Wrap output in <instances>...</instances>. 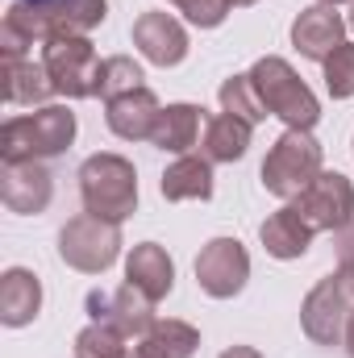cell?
I'll use <instances>...</instances> for the list:
<instances>
[{
  "instance_id": "4fadbf2b",
  "label": "cell",
  "mask_w": 354,
  "mask_h": 358,
  "mask_svg": "<svg viewBox=\"0 0 354 358\" xmlns=\"http://www.w3.org/2000/svg\"><path fill=\"white\" fill-rule=\"evenodd\" d=\"M134 46L155 67H179L187 59V50H192L187 29L179 25L171 13H142L134 21Z\"/></svg>"
},
{
  "instance_id": "3957f363",
  "label": "cell",
  "mask_w": 354,
  "mask_h": 358,
  "mask_svg": "<svg viewBox=\"0 0 354 358\" xmlns=\"http://www.w3.org/2000/svg\"><path fill=\"white\" fill-rule=\"evenodd\" d=\"M250 80H255V92L263 100V108L271 117H279L288 129H313L321 121V100L317 92L309 88L296 67L279 55H263L255 67H250Z\"/></svg>"
},
{
  "instance_id": "ffe728a7",
  "label": "cell",
  "mask_w": 354,
  "mask_h": 358,
  "mask_svg": "<svg viewBox=\"0 0 354 358\" xmlns=\"http://www.w3.org/2000/svg\"><path fill=\"white\" fill-rule=\"evenodd\" d=\"M163 200H208L213 196V163L204 155H176V163H167V171L159 179Z\"/></svg>"
},
{
  "instance_id": "52a82bcc",
  "label": "cell",
  "mask_w": 354,
  "mask_h": 358,
  "mask_svg": "<svg viewBox=\"0 0 354 358\" xmlns=\"http://www.w3.org/2000/svg\"><path fill=\"white\" fill-rule=\"evenodd\" d=\"M100 55L88 38H50L42 42V67L50 84L67 100H88L96 96V76H100Z\"/></svg>"
},
{
  "instance_id": "ac0fdd59",
  "label": "cell",
  "mask_w": 354,
  "mask_h": 358,
  "mask_svg": "<svg viewBox=\"0 0 354 358\" xmlns=\"http://www.w3.org/2000/svg\"><path fill=\"white\" fill-rule=\"evenodd\" d=\"M200 125H204V108L200 104H167L155 121V134H150V146L167 150V155H192V146L200 142Z\"/></svg>"
},
{
  "instance_id": "5b68a950",
  "label": "cell",
  "mask_w": 354,
  "mask_h": 358,
  "mask_svg": "<svg viewBox=\"0 0 354 358\" xmlns=\"http://www.w3.org/2000/svg\"><path fill=\"white\" fill-rule=\"evenodd\" d=\"M325 150L321 142L313 138V129H283L275 138V146L267 150L263 159V187L279 200H296L313 179L321 176L325 167Z\"/></svg>"
},
{
  "instance_id": "5bb4252c",
  "label": "cell",
  "mask_w": 354,
  "mask_h": 358,
  "mask_svg": "<svg viewBox=\"0 0 354 358\" xmlns=\"http://www.w3.org/2000/svg\"><path fill=\"white\" fill-rule=\"evenodd\" d=\"M159 113H163V104H159V96L150 88L125 92V96H117V100L104 104V121H108V129L121 142H150Z\"/></svg>"
},
{
  "instance_id": "4dcf8cb0",
  "label": "cell",
  "mask_w": 354,
  "mask_h": 358,
  "mask_svg": "<svg viewBox=\"0 0 354 358\" xmlns=\"http://www.w3.org/2000/svg\"><path fill=\"white\" fill-rule=\"evenodd\" d=\"M250 4H259V0H229V8H250Z\"/></svg>"
},
{
  "instance_id": "44dd1931",
  "label": "cell",
  "mask_w": 354,
  "mask_h": 358,
  "mask_svg": "<svg viewBox=\"0 0 354 358\" xmlns=\"http://www.w3.org/2000/svg\"><path fill=\"white\" fill-rule=\"evenodd\" d=\"M196 346H200V329L179 317H159L150 334L134 342V350L142 358H192Z\"/></svg>"
},
{
  "instance_id": "e0dca14e",
  "label": "cell",
  "mask_w": 354,
  "mask_h": 358,
  "mask_svg": "<svg viewBox=\"0 0 354 358\" xmlns=\"http://www.w3.org/2000/svg\"><path fill=\"white\" fill-rule=\"evenodd\" d=\"M42 313V279L29 267H8L0 275V325L25 329Z\"/></svg>"
},
{
  "instance_id": "9a60e30c",
  "label": "cell",
  "mask_w": 354,
  "mask_h": 358,
  "mask_svg": "<svg viewBox=\"0 0 354 358\" xmlns=\"http://www.w3.org/2000/svg\"><path fill=\"white\" fill-rule=\"evenodd\" d=\"M125 283H134L138 292H146L155 304L171 296L176 287V263L167 255V246L159 242H138L125 259Z\"/></svg>"
},
{
  "instance_id": "7a4b0ae2",
  "label": "cell",
  "mask_w": 354,
  "mask_h": 358,
  "mask_svg": "<svg viewBox=\"0 0 354 358\" xmlns=\"http://www.w3.org/2000/svg\"><path fill=\"white\" fill-rule=\"evenodd\" d=\"M80 200H84V213L100 217V221H129L138 213V171L125 155H113V150H100L84 159L80 167Z\"/></svg>"
},
{
  "instance_id": "30bf717a",
  "label": "cell",
  "mask_w": 354,
  "mask_h": 358,
  "mask_svg": "<svg viewBox=\"0 0 354 358\" xmlns=\"http://www.w3.org/2000/svg\"><path fill=\"white\" fill-rule=\"evenodd\" d=\"M88 317L92 321L117 325L129 342L146 338L150 325L159 321V317H155V300H150L146 292H138L134 283H121L117 292H88Z\"/></svg>"
},
{
  "instance_id": "484cf974",
  "label": "cell",
  "mask_w": 354,
  "mask_h": 358,
  "mask_svg": "<svg viewBox=\"0 0 354 358\" xmlns=\"http://www.w3.org/2000/svg\"><path fill=\"white\" fill-rule=\"evenodd\" d=\"M321 67H325V92L334 100H351L354 96V42H342Z\"/></svg>"
},
{
  "instance_id": "277c9868",
  "label": "cell",
  "mask_w": 354,
  "mask_h": 358,
  "mask_svg": "<svg viewBox=\"0 0 354 358\" xmlns=\"http://www.w3.org/2000/svg\"><path fill=\"white\" fill-rule=\"evenodd\" d=\"M354 317V267L330 271L325 279H317L300 304V329L313 346H342L346 342V325Z\"/></svg>"
},
{
  "instance_id": "603a6c76",
  "label": "cell",
  "mask_w": 354,
  "mask_h": 358,
  "mask_svg": "<svg viewBox=\"0 0 354 358\" xmlns=\"http://www.w3.org/2000/svg\"><path fill=\"white\" fill-rule=\"evenodd\" d=\"M142 80H146V76H142V67H138L129 55H108V59L100 63V76H96V96L108 104V100H117V96H125V92L146 88Z\"/></svg>"
},
{
  "instance_id": "8fae6325",
  "label": "cell",
  "mask_w": 354,
  "mask_h": 358,
  "mask_svg": "<svg viewBox=\"0 0 354 358\" xmlns=\"http://www.w3.org/2000/svg\"><path fill=\"white\" fill-rule=\"evenodd\" d=\"M346 17L334 8V4H309V8H300L296 13V21H292V46L304 55V59H313V63H325L342 42H346Z\"/></svg>"
},
{
  "instance_id": "6da1fadb",
  "label": "cell",
  "mask_w": 354,
  "mask_h": 358,
  "mask_svg": "<svg viewBox=\"0 0 354 358\" xmlns=\"http://www.w3.org/2000/svg\"><path fill=\"white\" fill-rule=\"evenodd\" d=\"M76 113L67 104H42L34 113H17L0 125V163H46L71 150L76 142Z\"/></svg>"
},
{
  "instance_id": "7c38bea8",
  "label": "cell",
  "mask_w": 354,
  "mask_h": 358,
  "mask_svg": "<svg viewBox=\"0 0 354 358\" xmlns=\"http://www.w3.org/2000/svg\"><path fill=\"white\" fill-rule=\"evenodd\" d=\"M55 196V179L46 171V163H4L0 167V200L8 213H21V217H38L46 213Z\"/></svg>"
},
{
  "instance_id": "4316f807",
  "label": "cell",
  "mask_w": 354,
  "mask_h": 358,
  "mask_svg": "<svg viewBox=\"0 0 354 358\" xmlns=\"http://www.w3.org/2000/svg\"><path fill=\"white\" fill-rule=\"evenodd\" d=\"M167 4H176L179 13L192 21V25H200V29H217L234 8H229V0H167Z\"/></svg>"
},
{
  "instance_id": "f1b7e54d",
  "label": "cell",
  "mask_w": 354,
  "mask_h": 358,
  "mask_svg": "<svg viewBox=\"0 0 354 358\" xmlns=\"http://www.w3.org/2000/svg\"><path fill=\"white\" fill-rule=\"evenodd\" d=\"M217 358H263L255 346H229V350H221Z\"/></svg>"
},
{
  "instance_id": "1f68e13d",
  "label": "cell",
  "mask_w": 354,
  "mask_h": 358,
  "mask_svg": "<svg viewBox=\"0 0 354 358\" xmlns=\"http://www.w3.org/2000/svg\"><path fill=\"white\" fill-rule=\"evenodd\" d=\"M317 4H334V8H338V4H346V0H317Z\"/></svg>"
},
{
  "instance_id": "cb8c5ba5",
  "label": "cell",
  "mask_w": 354,
  "mask_h": 358,
  "mask_svg": "<svg viewBox=\"0 0 354 358\" xmlns=\"http://www.w3.org/2000/svg\"><path fill=\"white\" fill-rule=\"evenodd\" d=\"M217 100H221V113H234V117H242V121H250V125H259V121L271 117L263 108V100H259V92H255L250 71H246V76H229V80L221 84V92H217Z\"/></svg>"
},
{
  "instance_id": "83f0119b",
  "label": "cell",
  "mask_w": 354,
  "mask_h": 358,
  "mask_svg": "<svg viewBox=\"0 0 354 358\" xmlns=\"http://www.w3.org/2000/svg\"><path fill=\"white\" fill-rule=\"evenodd\" d=\"M338 263L342 267H354V225H346L338 234Z\"/></svg>"
},
{
  "instance_id": "2e32d148",
  "label": "cell",
  "mask_w": 354,
  "mask_h": 358,
  "mask_svg": "<svg viewBox=\"0 0 354 358\" xmlns=\"http://www.w3.org/2000/svg\"><path fill=\"white\" fill-rule=\"evenodd\" d=\"M313 238H317V234H313V225H309L292 204L275 208L263 225H259V242H263V250L271 255V259H279V263L304 259V255H309V246H313Z\"/></svg>"
},
{
  "instance_id": "836d02e7",
  "label": "cell",
  "mask_w": 354,
  "mask_h": 358,
  "mask_svg": "<svg viewBox=\"0 0 354 358\" xmlns=\"http://www.w3.org/2000/svg\"><path fill=\"white\" fill-rule=\"evenodd\" d=\"M25 4H55V0H25Z\"/></svg>"
},
{
  "instance_id": "f546056e",
  "label": "cell",
  "mask_w": 354,
  "mask_h": 358,
  "mask_svg": "<svg viewBox=\"0 0 354 358\" xmlns=\"http://www.w3.org/2000/svg\"><path fill=\"white\" fill-rule=\"evenodd\" d=\"M342 346H346V355L354 358V317H351V325H346V342H342Z\"/></svg>"
},
{
  "instance_id": "8992f818",
  "label": "cell",
  "mask_w": 354,
  "mask_h": 358,
  "mask_svg": "<svg viewBox=\"0 0 354 358\" xmlns=\"http://www.w3.org/2000/svg\"><path fill=\"white\" fill-rule=\"evenodd\" d=\"M121 225L113 221H100L92 213L71 217L63 229H59V259L80 275H104L121 259Z\"/></svg>"
},
{
  "instance_id": "7402d4cb",
  "label": "cell",
  "mask_w": 354,
  "mask_h": 358,
  "mask_svg": "<svg viewBox=\"0 0 354 358\" xmlns=\"http://www.w3.org/2000/svg\"><path fill=\"white\" fill-rule=\"evenodd\" d=\"M50 96H59L55 84H50V76H46V67L42 63H34V59H4V100L8 104H46Z\"/></svg>"
},
{
  "instance_id": "ba28073f",
  "label": "cell",
  "mask_w": 354,
  "mask_h": 358,
  "mask_svg": "<svg viewBox=\"0 0 354 358\" xmlns=\"http://www.w3.org/2000/svg\"><path fill=\"white\" fill-rule=\"evenodd\" d=\"M288 204L313 225V234H342L354 225V183L342 171H321Z\"/></svg>"
},
{
  "instance_id": "e575fe53",
  "label": "cell",
  "mask_w": 354,
  "mask_h": 358,
  "mask_svg": "<svg viewBox=\"0 0 354 358\" xmlns=\"http://www.w3.org/2000/svg\"><path fill=\"white\" fill-rule=\"evenodd\" d=\"M351 146H354V142H351Z\"/></svg>"
},
{
  "instance_id": "d6a6232c",
  "label": "cell",
  "mask_w": 354,
  "mask_h": 358,
  "mask_svg": "<svg viewBox=\"0 0 354 358\" xmlns=\"http://www.w3.org/2000/svg\"><path fill=\"white\" fill-rule=\"evenodd\" d=\"M346 25H351V29H354V0H351V17H346Z\"/></svg>"
},
{
  "instance_id": "d4e9b609",
  "label": "cell",
  "mask_w": 354,
  "mask_h": 358,
  "mask_svg": "<svg viewBox=\"0 0 354 358\" xmlns=\"http://www.w3.org/2000/svg\"><path fill=\"white\" fill-rule=\"evenodd\" d=\"M125 350H129V338L108 321H88L76 334V358H125Z\"/></svg>"
},
{
  "instance_id": "d6986e66",
  "label": "cell",
  "mask_w": 354,
  "mask_h": 358,
  "mask_svg": "<svg viewBox=\"0 0 354 358\" xmlns=\"http://www.w3.org/2000/svg\"><path fill=\"white\" fill-rule=\"evenodd\" d=\"M250 134H255L250 121H242V117H234V113H213V117L204 121L200 155H204L208 163H238V159H246V150H250Z\"/></svg>"
},
{
  "instance_id": "9c48e42d",
  "label": "cell",
  "mask_w": 354,
  "mask_h": 358,
  "mask_svg": "<svg viewBox=\"0 0 354 358\" xmlns=\"http://www.w3.org/2000/svg\"><path fill=\"white\" fill-rule=\"evenodd\" d=\"M250 279V255L238 238H213L196 255V283L213 300H234Z\"/></svg>"
}]
</instances>
